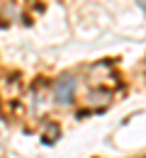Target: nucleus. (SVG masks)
<instances>
[{"label":"nucleus","mask_w":146,"mask_h":158,"mask_svg":"<svg viewBox=\"0 0 146 158\" xmlns=\"http://www.w3.org/2000/svg\"><path fill=\"white\" fill-rule=\"evenodd\" d=\"M73 90H76V80L71 78V76H66L56 83V100L61 102V105H68L71 100H73Z\"/></svg>","instance_id":"f257e3e1"}]
</instances>
